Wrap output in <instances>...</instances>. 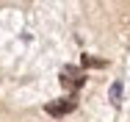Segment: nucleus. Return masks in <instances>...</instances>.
I'll use <instances>...</instances> for the list:
<instances>
[{
	"label": "nucleus",
	"instance_id": "nucleus-1",
	"mask_svg": "<svg viewBox=\"0 0 130 122\" xmlns=\"http://www.w3.org/2000/svg\"><path fill=\"white\" fill-rule=\"evenodd\" d=\"M58 80H61V86H64L69 94H78L80 86L86 83V72H83L80 67H69V64H67V67L61 70V78H58Z\"/></svg>",
	"mask_w": 130,
	"mask_h": 122
},
{
	"label": "nucleus",
	"instance_id": "nucleus-4",
	"mask_svg": "<svg viewBox=\"0 0 130 122\" xmlns=\"http://www.w3.org/2000/svg\"><path fill=\"white\" fill-rule=\"evenodd\" d=\"M83 67H94V70H100V67H105L103 58H94V56H83Z\"/></svg>",
	"mask_w": 130,
	"mask_h": 122
},
{
	"label": "nucleus",
	"instance_id": "nucleus-3",
	"mask_svg": "<svg viewBox=\"0 0 130 122\" xmlns=\"http://www.w3.org/2000/svg\"><path fill=\"white\" fill-rule=\"evenodd\" d=\"M108 97H111L113 105L122 103V80H113V83H111V94H108Z\"/></svg>",
	"mask_w": 130,
	"mask_h": 122
},
{
	"label": "nucleus",
	"instance_id": "nucleus-2",
	"mask_svg": "<svg viewBox=\"0 0 130 122\" xmlns=\"http://www.w3.org/2000/svg\"><path fill=\"white\" fill-rule=\"evenodd\" d=\"M75 108H78V97H75V94L61 97V100H50V103L44 105V111H47L50 117H67V114H72Z\"/></svg>",
	"mask_w": 130,
	"mask_h": 122
}]
</instances>
